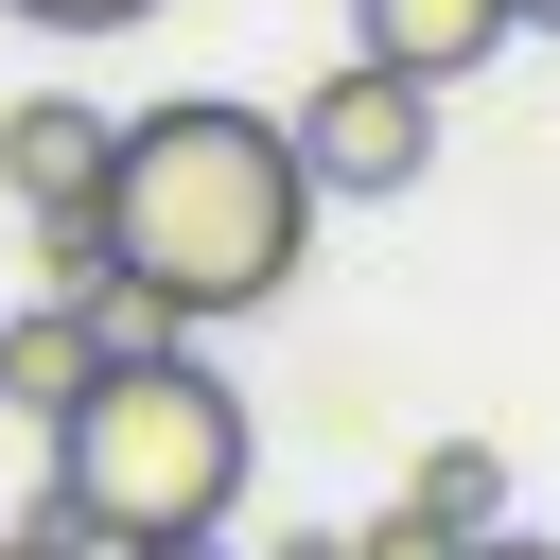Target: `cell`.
<instances>
[{
    "instance_id": "obj_1",
    "label": "cell",
    "mask_w": 560,
    "mask_h": 560,
    "mask_svg": "<svg viewBox=\"0 0 560 560\" xmlns=\"http://www.w3.org/2000/svg\"><path fill=\"white\" fill-rule=\"evenodd\" d=\"M315 158L280 105H228V88H175V105H122V158H105V245L122 280H158L175 332L210 315H262L315 245Z\"/></svg>"
},
{
    "instance_id": "obj_2",
    "label": "cell",
    "mask_w": 560,
    "mask_h": 560,
    "mask_svg": "<svg viewBox=\"0 0 560 560\" xmlns=\"http://www.w3.org/2000/svg\"><path fill=\"white\" fill-rule=\"evenodd\" d=\"M245 472H262V420H245V385L175 332V350H105V385L52 420V525H88L105 560L122 542H192V525H228L245 508Z\"/></svg>"
},
{
    "instance_id": "obj_7",
    "label": "cell",
    "mask_w": 560,
    "mask_h": 560,
    "mask_svg": "<svg viewBox=\"0 0 560 560\" xmlns=\"http://www.w3.org/2000/svg\"><path fill=\"white\" fill-rule=\"evenodd\" d=\"M402 490H420L455 542H490V525H508V455H490V438H420V472H402Z\"/></svg>"
},
{
    "instance_id": "obj_3",
    "label": "cell",
    "mask_w": 560,
    "mask_h": 560,
    "mask_svg": "<svg viewBox=\"0 0 560 560\" xmlns=\"http://www.w3.org/2000/svg\"><path fill=\"white\" fill-rule=\"evenodd\" d=\"M280 122H298L315 192H350V210L420 192V158H438V88H420V70H385V52H332V70H315Z\"/></svg>"
},
{
    "instance_id": "obj_8",
    "label": "cell",
    "mask_w": 560,
    "mask_h": 560,
    "mask_svg": "<svg viewBox=\"0 0 560 560\" xmlns=\"http://www.w3.org/2000/svg\"><path fill=\"white\" fill-rule=\"evenodd\" d=\"M350 560H472V542H455V525L402 490V508H368V525H350Z\"/></svg>"
},
{
    "instance_id": "obj_9",
    "label": "cell",
    "mask_w": 560,
    "mask_h": 560,
    "mask_svg": "<svg viewBox=\"0 0 560 560\" xmlns=\"http://www.w3.org/2000/svg\"><path fill=\"white\" fill-rule=\"evenodd\" d=\"M0 18H35V35H140L158 0H0Z\"/></svg>"
},
{
    "instance_id": "obj_5",
    "label": "cell",
    "mask_w": 560,
    "mask_h": 560,
    "mask_svg": "<svg viewBox=\"0 0 560 560\" xmlns=\"http://www.w3.org/2000/svg\"><path fill=\"white\" fill-rule=\"evenodd\" d=\"M88 385H105V315H88V298H18V315H0V420L52 438Z\"/></svg>"
},
{
    "instance_id": "obj_11",
    "label": "cell",
    "mask_w": 560,
    "mask_h": 560,
    "mask_svg": "<svg viewBox=\"0 0 560 560\" xmlns=\"http://www.w3.org/2000/svg\"><path fill=\"white\" fill-rule=\"evenodd\" d=\"M262 560H350V525H298V542H262Z\"/></svg>"
},
{
    "instance_id": "obj_13",
    "label": "cell",
    "mask_w": 560,
    "mask_h": 560,
    "mask_svg": "<svg viewBox=\"0 0 560 560\" xmlns=\"http://www.w3.org/2000/svg\"><path fill=\"white\" fill-rule=\"evenodd\" d=\"M472 560H560V542H542V525H490V542H472Z\"/></svg>"
},
{
    "instance_id": "obj_4",
    "label": "cell",
    "mask_w": 560,
    "mask_h": 560,
    "mask_svg": "<svg viewBox=\"0 0 560 560\" xmlns=\"http://www.w3.org/2000/svg\"><path fill=\"white\" fill-rule=\"evenodd\" d=\"M105 158H122V105H70V88H35V105H0V210H105Z\"/></svg>"
},
{
    "instance_id": "obj_10",
    "label": "cell",
    "mask_w": 560,
    "mask_h": 560,
    "mask_svg": "<svg viewBox=\"0 0 560 560\" xmlns=\"http://www.w3.org/2000/svg\"><path fill=\"white\" fill-rule=\"evenodd\" d=\"M0 560H105V542H88V525H52V508H35V525H0Z\"/></svg>"
},
{
    "instance_id": "obj_12",
    "label": "cell",
    "mask_w": 560,
    "mask_h": 560,
    "mask_svg": "<svg viewBox=\"0 0 560 560\" xmlns=\"http://www.w3.org/2000/svg\"><path fill=\"white\" fill-rule=\"evenodd\" d=\"M122 560H228V525H192V542H122Z\"/></svg>"
},
{
    "instance_id": "obj_14",
    "label": "cell",
    "mask_w": 560,
    "mask_h": 560,
    "mask_svg": "<svg viewBox=\"0 0 560 560\" xmlns=\"http://www.w3.org/2000/svg\"><path fill=\"white\" fill-rule=\"evenodd\" d=\"M508 18H525V35H560V0H508Z\"/></svg>"
},
{
    "instance_id": "obj_6",
    "label": "cell",
    "mask_w": 560,
    "mask_h": 560,
    "mask_svg": "<svg viewBox=\"0 0 560 560\" xmlns=\"http://www.w3.org/2000/svg\"><path fill=\"white\" fill-rule=\"evenodd\" d=\"M508 35H525L508 0H350V52H385V70H420V88H472Z\"/></svg>"
}]
</instances>
